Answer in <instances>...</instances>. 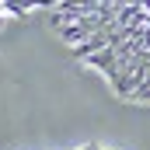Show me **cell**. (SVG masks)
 Segmentation results:
<instances>
[{
    "label": "cell",
    "instance_id": "6da1fadb",
    "mask_svg": "<svg viewBox=\"0 0 150 150\" xmlns=\"http://www.w3.org/2000/svg\"><path fill=\"white\" fill-rule=\"evenodd\" d=\"M49 25L119 101L150 108V0H49Z\"/></svg>",
    "mask_w": 150,
    "mask_h": 150
},
{
    "label": "cell",
    "instance_id": "7a4b0ae2",
    "mask_svg": "<svg viewBox=\"0 0 150 150\" xmlns=\"http://www.w3.org/2000/svg\"><path fill=\"white\" fill-rule=\"evenodd\" d=\"M38 7H49V0H0V32L7 25H14L18 18L38 11Z\"/></svg>",
    "mask_w": 150,
    "mask_h": 150
},
{
    "label": "cell",
    "instance_id": "3957f363",
    "mask_svg": "<svg viewBox=\"0 0 150 150\" xmlns=\"http://www.w3.org/2000/svg\"><path fill=\"white\" fill-rule=\"evenodd\" d=\"M63 150H119V147H108V143H80V147H63Z\"/></svg>",
    "mask_w": 150,
    "mask_h": 150
}]
</instances>
